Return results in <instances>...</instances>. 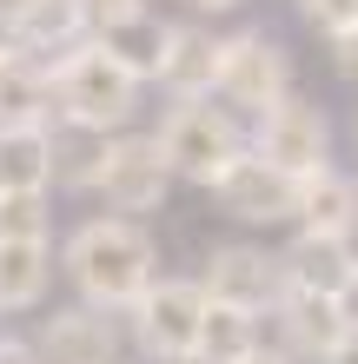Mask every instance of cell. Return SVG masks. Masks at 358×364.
I'll return each mask as SVG.
<instances>
[{"label":"cell","instance_id":"6da1fadb","mask_svg":"<svg viewBox=\"0 0 358 364\" xmlns=\"http://www.w3.org/2000/svg\"><path fill=\"white\" fill-rule=\"evenodd\" d=\"M60 272H67L73 298H87L100 311H120L159 278V245L153 232L139 219H126V212H100V219L73 225L67 245H60Z\"/></svg>","mask_w":358,"mask_h":364},{"label":"cell","instance_id":"7a4b0ae2","mask_svg":"<svg viewBox=\"0 0 358 364\" xmlns=\"http://www.w3.org/2000/svg\"><path fill=\"white\" fill-rule=\"evenodd\" d=\"M47 67H53V106H60V119L93 126V133H126V126L139 119L146 80L133 67H120L93 33L80 40V47H67L60 60H47Z\"/></svg>","mask_w":358,"mask_h":364},{"label":"cell","instance_id":"3957f363","mask_svg":"<svg viewBox=\"0 0 358 364\" xmlns=\"http://www.w3.org/2000/svg\"><path fill=\"white\" fill-rule=\"evenodd\" d=\"M153 139H159V159L173 166V179H186V186H213L226 173V159L246 153V126H239V113L219 93L173 100L159 113Z\"/></svg>","mask_w":358,"mask_h":364},{"label":"cell","instance_id":"277c9868","mask_svg":"<svg viewBox=\"0 0 358 364\" xmlns=\"http://www.w3.org/2000/svg\"><path fill=\"white\" fill-rule=\"evenodd\" d=\"M199 318H206V285L199 278H153L133 305H126V338L139 345L146 364L199 358Z\"/></svg>","mask_w":358,"mask_h":364},{"label":"cell","instance_id":"5b68a950","mask_svg":"<svg viewBox=\"0 0 358 364\" xmlns=\"http://www.w3.org/2000/svg\"><path fill=\"white\" fill-rule=\"evenodd\" d=\"M239 119H259L265 106H279L292 93V53L279 33L265 27H239L219 40V87H213Z\"/></svg>","mask_w":358,"mask_h":364},{"label":"cell","instance_id":"8992f818","mask_svg":"<svg viewBox=\"0 0 358 364\" xmlns=\"http://www.w3.org/2000/svg\"><path fill=\"white\" fill-rule=\"evenodd\" d=\"M173 192V166L159 159V139L153 133H107V153H100V173H93V199L107 212H126V219H146V212L166 205Z\"/></svg>","mask_w":358,"mask_h":364},{"label":"cell","instance_id":"52a82bcc","mask_svg":"<svg viewBox=\"0 0 358 364\" xmlns=\"http://www.w3.org/2000/svg\"><path fill=\"white\" fill-rule=\"evenodd\" d=\"M219 199V212L226 219H239V225H259V232H279V225H292L299 219V179L292 173H279L265 153H233L226 159V173L206 186Z\"/></svg>","mask_w":358,"mask_h":364},{"label":"cell","instance_id":"ba28073f","mask_svg":"<svg viewBox=\"0 0 358 364\" xmlns=\"http://www.w3.org/2000/svg\"><path fill=\"white\" fill-rule=\"evenodd\" d=\"M252 153H265L279 173L292 179H312L319 166H332V119H325V106L319 100H299V93H285L279 106H265L259 119H252Z\"/></svg>","mask_w":358,"mask_h":364},{"label":"cell","instance_id":"9c48e42d","mask_svg":"<svg viewBox=\"0 0 358 364\" xmlns=\"http://www.w3.org/2000/svg\"><path fill=\"white\" fill-rule=\"evenodd\" d=\"M33 345L47 364H126V325H120V311H100L87 298H73V305L40 318Z\"/></svg>","mask_w":358,"mask_h":364},{"label":"cell","instance_id":"30bf717a","mask_svg":"<svg viewBox=\"0 0 358 364\" xmlns=\"http://www.w3.org/2000/svg\"><path fill=\"white\" fill-rule=\"evenodd\" d=\"M199 285H206V298H219V305H246V311L265 318L272 305H279V291H285V265H279V252L233 239V245L206 252Z\"/></svg>","mask_w":358,"mask_h":364},{"label":"cell","instance_id":"8fae6325","mask_svg":"<svg viewBox=\"0 0 358 364\" xmlns=\"http://www.w3.org/2000/svg\"><path fill=\"white\" fill-rule=\"evenodd\" d=\"M272 318V345L279 351H292L299 364H325L332 358V345L358 325V318L339 305V298H319V291H279V305L265 311Z\"/></svg>","mask_w":358,"mask_h":364},{"label":"cell","instance_id":"7c38bea8","mask_svg":"<svg viewBox=\"0 0 358 364\" xmlns=\"http://www.w3.org/2000/svg\"><path fill=\"white\" fill-rule=\"evenodd\" d=\"M279 265H285V285H292V291L339 298V305L352 311V298H358V245H352V239L292 232V239L279 245Z\"/></svg>","mask_w":358,"mask_h":364},{"label":"cell","instance_id":"4fadbf2b","mask_svg":"<svg viewBox=\"0 0 358 364\" xmlns=\"http://www.w3.org/2000/svg\"><path fill=\"white\" fill-rule=\"evenodd\" d=\"M153 87H166V100H193V93L219 87V33L199 14L193 20H166V53H159Z\"/></svg>","mask_w":358,"mask_h":364},{"label":"cell","instance_id":"5bb4252c","mask_svg":"<svg viewBox=\"0 0 358 364\" xmlns=\"http://www.w3.org/2000/svg\"><path fill=\"white\" fill-rule=\"evenodd\" d=\"M7 14H14L20 53H33V60H60L67 47H80L93 33L87 0H7Z\"/></svg>","mask_w":358,"mask_h":364},{"label":"cell","instance_id":"9a60e30c","mask_svg":"<svg viewBox=\"0 0 358 364\" xmlns=\"http://www.w3.org/2000/svg\"><path fill=\"white\" fill-rule=\"evenodd\" d=\"M299 232H325V239H358V173L345 166H319L299 179Z\"/></svg>","mask_w":358,"mask_h":364},{"label":"cell","instance_id":"2e32d148","mask_svg":"<svg viewBox=\"0 0 358 364\" xmlns=\"http://www.w3.org/2000/svg\"><path fill=\"white\" fill-rule=\"evenodd\" d=\"M53 285V239H0V311H40Z\"/></svg>","mask_w":358,"mask_h":364},{"label":"cell","instance_id":"e0dca14e","mask_svg":"<svg viewBox=\"0 0 358 364\" xmlns=\"http://www.w3.org/2000/svg\"><path fill=\"white\" fill-rule=\"evenodd\" d=\"M53 106V67L33 53H14L0 67V126H47Z\"/></svg>","mask_w":358,"mask_h":364},{"label":"cell","instance_id":"ac0fdd59","mask_svg":"<svg viewBox=\"0 0 358 364\" xmlns=\"http://www.w3.org/2000/svg\"><path fill=\"white\" fill-rule=\"evenodd\" d=\"M47 126H0V192H53Z\"/></svg>","mask_w":358,"mask_h":364},{"label":"cell","instance_id":"d6986e66","mask_svg":"<svg viewBox=\"0 0 358 364\" xmlns=\"http://www.w3.org/2000/svg\"><path fill=\"white\" fill-rule=\"evenodd\" d=\"M259 345H265V318H259V311L206 298V318H199V364H239L246 351H259Z\"/></svg>","mask_w":358,"mask_h":364},{"label":"cell","instance_id":"ffe728a7","mask_svg":"<svg viewBox=\"0 0 358 364\" xmlns=\"http://www.w3.org/2000/svg\"><path fill=\"white\" fill-rule=\"evenodd\" d=\"M47 146H53V192H93L100 153H107V133H93V126H73V119H60V113H53Z\"/></svg>","mask_w":358,"mask_h":364},{"label":"cell","instance_id":"44dd1931","mask_svg":"<svg viewBox=\"0 0 358 364\" xmlns=\"http://www.w3.org/2000/svg\"><path fill=\"white\" fill-rule=\"evenodd\" d=\"M93 40L120 60V67H133L146 87H153L159 53H166V20H159V14H126V20H107V27H93Z\"/></svg>","mask_w":358,"mask_h":364},{"label":"cell","instance_id":"7402d4cb","mask_svg":"<svg viewBox=\"0 0 358 364\" xmlns=\"http://www.w3.org/2000/svg\"><path fill=\"white\" fill-rule=\"evenodd\" d=\"M53 212L47 192H0V239H47Z\"/></svg>","mask_w":358,"mask_h":364},{"label":"cell","instance_id":"603a6c76","mask_svg":"<svg viewBox=\"0 0 358 364\" xmlns=\"http://www.w3.org/2000/svg\"><path fill=\"white\" fill-rule=\"evenodd\" d=\"M299 14H305V27L319 33V40L358 27V0H299Z\"/></svg>","mask_w":358,"mask_h":364},{"label":"cell","instance_id":"cb8c5ba5","mask_svg":"<svg viewBox=\"0 0 358 364\" xmlns=\"http://www.w3.org/2000/svg\"><path fill=\"white\" fill-rule=\"evenodd\" d=\"M325 47H332V73H339L345 87H358V27H345V33H332Z\"/></svg>","mask_w":358,"mask_h":364},{"label":"cell","instance_id":"d4e9b609","mask_svg":"<svg viewBox=\"0 0 358 364\" xmlns=\"http://www.w3.org/2000/svg\"><path fill=\"white\" fill-rule=\"evenodd\" d=\"M126 14H146V0H87V20L107 27V20H126Z\"/></svg>","mask_w":358,"mask_h":364},{"label":"cell","instance_id":"484cf974","mask_svg":"<svg viewBox=\"0 0 358 364\" xmlns=\"http://www.w3.org/2000/svg\"><path fill=\"white\" fill-rule=\"evenodd\" d=\"M0 364H47V358H40L33 338H7V331H0Z\"/></svg>","mask_w":358,"mask_h":364},{"label":"cell","instance_id":"4316f807","mask_svg":"<svg viewBox=\"0 0 358 364\" xmlns=\"http://www.w3.org/2000/svg\"><path fill=\"white\" fill-rule=\"evenodd\" d=\"M186 14H199V20H219V14H233V7H246V0H179Z\"/></svg>","mask_w":358,"mask_h":364},{"label":"cell","instance_id":"83f0119b","mask_svg":"<svg viewBox=\"0 0 358 364\" xmlns=\"http://www.w3.org/2000/svg\"><path fill=\"white\" fill-rule=\"evenodd\" d=\"M20 53V33H14V14L0 7V67H7V60Z\"/></svg>","mask_w":358,"mask_h":364},{"label":"cell","instance_id":"f1b7e54d","mask_svg":"<svg viewBox=\"0 0 358 364\" xmlns=\"http://www.w3.org/2000/svg\"><path fill=\"white\" fill-rule=\"evenodd\" d=\"M239 364H299V358H292V351H279V345H259V351H246Z\"/></svg>","mask_w":358,"mask_h":364},{"label":"cell","instance_id":"f546056e","mask_svg":"<svg viewBox=\"0 0 358 364\" xmlns=\"http://www.w3.org/2000/svg\"><path fill=\"white\" fill-rule=\"evenodd\" d=\"M325 364H358V325L339 338V345H332V358H325Z\"/></svg>","mask_w":358,"mask_h":364},{"label":"cell","instance_id":"4dcf8cb0","mask_svg":"<svg viewBox=\"0 0 358 364\" xmlns=\"http://www.w3.org/2000/svg\"><path fill=\"white\" fill-rule=\"evenodd\" d=\"M173 364H199V358H173Z\"/></svg>","mask_w":358,"mask_h":364},{"label":"cell","instance_id":"1f68e13d","mask_svg":"<svg viewBox=\"0 0 358 364\" xmlns=\"http://www.w3.org/2000/svg\"><path fill=\"white\" fill-rule=\"evenodd\" d=\"M352 133H358V126H352Z\"/></svg>","mask_w":358,"mask_h":364}]
</instances>
